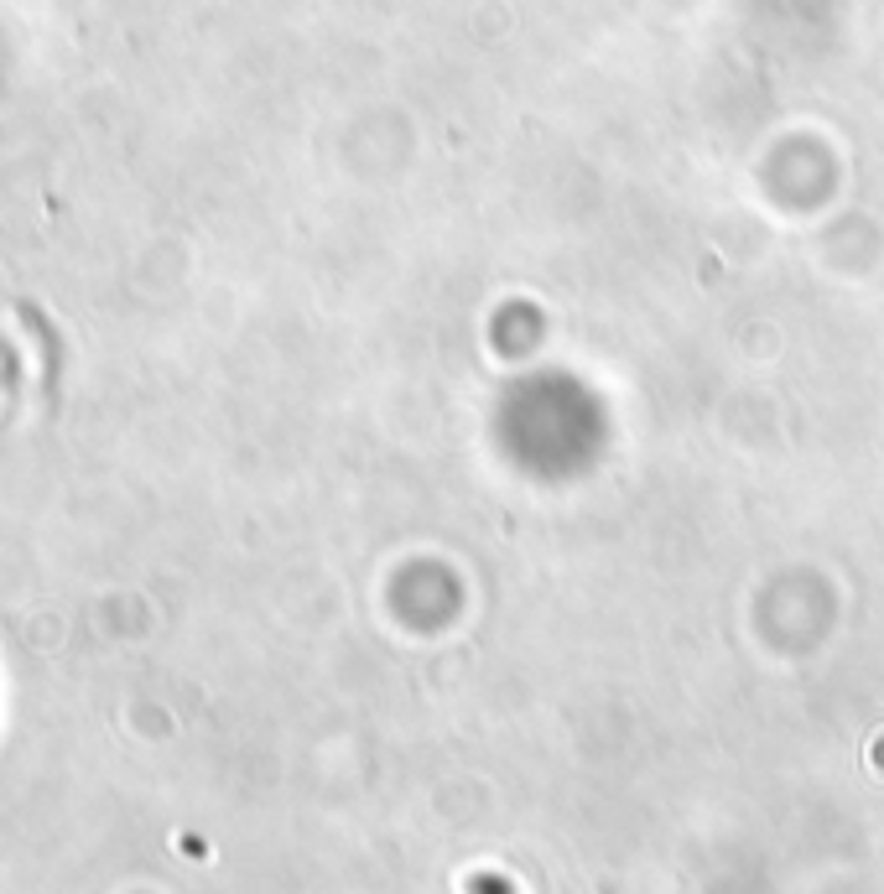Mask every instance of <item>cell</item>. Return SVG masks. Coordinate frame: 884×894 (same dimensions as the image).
I'll return each mask as SVG.
<instances>
[{
  "label": "cell",
  "mask_w": 884,
  "mask_h": 894,
  "mask_svg": "<svg viewBox=\"0 0 884 894\" xmlns=\"http://www.w3.org/2000/svg\"><path fill=\"white\" fill-rule=\"evenodd\" d=\"M52 333L37 312L0 297V432H11L52 380Z\"/></svg>",
  "instance_id": "cell-1"
}]
</instances>
